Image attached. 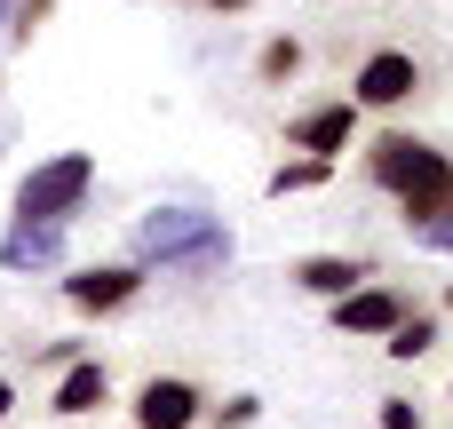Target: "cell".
I'll use <instances>...</instances> for the list:
<instances>
[{"label":"cell","instance_id":"4","mask_svg":"<svg viewBox=\"0 0 453 429\" xmlns=\"http://www.w3.org/2000/svg\"><path fill=\"white\" fill-rule=\"evenodd\" d=\"M143 263H80L72 279H64V303L80 310V318H111V310H127L135 295H143Z\"/></svg>","mask_w":453,"mask_h":429},{"label":"cell","instance_id":"3","mask_svg":"<svg viewBox=\"0 0 453 429\" xmlns=\"http://www.w3.org/2000/svg\"><path fill=\"white\" fill-rule=\"evenodd\" d=\"M438 167H446V151H438V143H422V135H398V127H382V135L366 143V175H374L382 191H398V199H406L414 183H430Z\"/></svg>","mask_w":453,"mask_h":429},{"label":"cell","instance_id":"1","mask_svg":"<svg viewBox=\"0 0 453 429\" xmlns=\"http://www.w3.org/2000/svg\"><path fill=\"white\" fill-rule=\"evenodd\" d=\"M231 255H239V239H231V223L207 215V207H151V215H135V263H143V271L215 279V271H231Z\"/></svg>","mask_w":453,"mask_h":429},{"label":"cell","instance_id":"10","mask_svg":"<svg viewBox=\"0 0 453 429\" xmlns=\"http://www.w3.org/2000/svg\"><path fill=\"white\" fill-rule=\"evenodd\" d=\"M96 406H111V374H104L96 358H72V366L56 374V398H48V414L80 422V414H96Z\"/></svg>","mask_w":453,"mask_h":429},{"label":"cell","instance_id":"7","mask_svg":"<svg viewBox=\"0 0 453 429\" xmlns=\"http://www.w3.org/2000/svg\"><path fill=\"white\" fill-rule=\"evenodd\" d=\"M350 135H358V103H350V96H342V103H311V111L287 119V143L311 151V159H342Z\"/></svg>","mask_w":453,"mask_h":429},{"label":"cell","instance_id":"9","mask_svg":"<svg viewBox=\"0 0 453 429\" xmlns=\"http://www.w3.org/2000/svg\"><path fill=\"white\" fill-rule=\"evenodd\" d=\"M398 318H406V295H390V287H374V279L334 303V326H342V334H390Z\"/></svg>","mask_w":453,"mask_h":429},{"label":"cell","instance_id":"22","mask_svg":"<svg viewBox=\"0 0 453 429\" xmlns=\"http://www.w3.org/2000/svg\"><path fill=\"white\" fill-rule=\"evenodd\" d=\"M8 414H16V382L0 374V422H8Z\"/></svg>","mask_w":453,"mask_h":429},{"label":"cell","instance_id":"25","mask_svg":"<svg viewBox=\"0 0 453 429\" xmlns=\"http://www.w3.org/2000/svg\"><path fill=\"white\" fill-rule=\"evenodd\" d=\"M446 398H453V390H446Z\"/></svg>","mask_w":453,"mask_h":429},{"label":"cell","instance_id":"17","mask_svg":"<svg viewBox=\"0 0 453 429\" xmlns=\"http://www.w3.org/2000/svg\"><path fill=\"white\" fill-rule=\"evenodd\" d=\"M207 422L215 429H255L263 422V398H223V406H207Z\"/></svg>","mask_w":453,"mask_h":429},{"label":"cell","instance_id":"5","mask_svg":"<svg viewBox=\"0 0 453 429\" xmlns=\"http://www.w3.org/2000/svg\"><path fill=\"white\" fill-rule=\"evenodd\" d=\"M422 96V64L406 56V48H374L366 64H358V80H350V103L358 111H398V103H414Z\"/></svg>","mask_w":453,"mask_h":429},{"label":"cell","instance_id":"16","mask_svg":"<svg viewBox=\"0 0 453 429\" xmlns=\"http://www.w3.org/2000/svg\"><path fill=\"white\" fill-rule=\"evenodd\" d=\"M48 8H56V0H16V8H8V40H16V48H32V32L48 24Z\"/></svg>","mask_w":453,"mask_h":429},{"label":"cell","instance_id":"23","mask_svg":"<svg viewBox=\"0 0 453 429\" xmlns=\"http://www.w3.org/2000/svg\"><path fill=\"white\" fill-rule=\"evenodd\" d=\"M8 8H16V0H0V24H8Z\"/></svg>","mask_w":453,"mask_h":429},{"label":"cell","instance_id":"18","mask_svg":"<svg viewBox=\"0 0 453 429\" xmlns=\"http://www.w3.org/2000/svg\"><path fill=\"white\" fill-rule=\"evenodd\" d=\"M414 247H430V255H453V215H430V223H414Z\"/></svg>","mask_w":453,"mask_h":429},{"label":"cell","instance_id":"24","mask_svg":"<svg viewBox=\"0 0 453 429\" xmlns=\"http://www.w3.org/2000/svg\"><path fill=\"white\" fill-rule=\"evenodd\" d=\"M446 310H453V287H446Z\"/></svg>","mask_w":453,"mask_h":429},{"label":"cell","instance_id":"11","mask_svg":"<svg viewBox=\"0 0 453 429\" xmlns=\"http://www.w3.org/2000/svg\"><path fill=\"white\" fill-rule=\"evenodd\" d=\"M366 279H374V271H366L358 255H303V263H295V287L319 295V303H342V295L366 287Z\"/></svg>","mask_w":453,"mask_h":429},{"label":"cell","instance_id":"2","mask_svg":"<svg viewBox=\"0 0 453 429\" xmlns=\"http://www.w3.org/2000/svg\"><path fill=\"white\" fill-rule=\"evenodd\" d=\"M96 191V159L88 151H56L16 183V223H72Z\"/></svg>","mask_w":453,"mask_h":429},{"label":"cell","instance_id":"15","mask_svg":"<svg viewBox=\"0 0 453 429\" xmlns=\"http://www.w3.org/2000/svg\"><path fill=\"white\" fill-rule=\"evenodd\" d=\"M295 72H303V40H295V32H287V40H263V56H255V80H263V88H287Z\"/></svg>","mask_w":453,"mask_h":429},{"label":"cell","instance_id":"20","mask_svg":"<svg viewBox=\"0 0 453 429\" xmlns=\"http://www.w3.org/2000/svg\"><path fill=\"white\" fill-rule=\"evenodd\" d=\"M72 358H88V350H80V342H48V350H40V366H56V374H64Z\"/></svg>","mask_w":453,"mask_h":429},{"label":"cell","instance_id":"13","mask_svg":"<svg viewBox=\"0 0 453 429\" xmlns=\"http://www.w3.org/2000/svg\"><path fill=\"white\" fill-rule=\"evenodd\" d=\"M326 175H334V159H311V151H303V159L271 167V175H263V191H271V199H295V191H319Z\"/></svg>","mask_w":453,"mask_h":429},{"label":"cell","instance_id":"12","mask_svg":"<svg viewBox=\"0 0 453 429\" xmlns=\"http://www.w3.org/2000/svg\"><path fill=\"white\" fill-rule=\"evenodd\" d=\"M398 215H406V231H414V223H430V215H453V159L430 175V183H414V191L398 199Z\"/></svg>","mask_w":453,"mask_h":429},{"label":"cell","instance_id":"19","mask_svg":"<svg viewBox=\"0 0 453 429\" xmlns=\"http://www.w3.org/2000/svg\"><path fill=\"white\" fill-rule=\"evenodd\" d=\"M374 429H422V406H414V398H382Z\"/></svg>","mask_w":453,"mask_h":429},{"label":"cell","instance_id":"8","mask_svg":"<svg viewBox=\"0 0 453 429\" xmlns=\"http://www.w3.org/2000/svg\"><path fill=\"white\" fill-rule=\"evenodd\" d=\"M64 263V223H8L0 231V271L8 279H32V271H56Z\"/></svg>","mask_w":453,"mask_h":429},{"label":"cell","instance_id":"14","mask_svg":"<svg viewBox=\"0 0 453 429\" xmlns=\"http://www.w3.org/2000/svg\"><path fill=\"white\" fill-rule=\"evenodd\" d=\"M382 350H390V358H430V350H438V318H430V310H406V318L382 334Z\"/></svg>","mask_w":453,"mask_h":429},{"label":"cell","instance_id":"6","mask_svg":"<svg viewBox=\"0 0 453 429\" xmlns=\"http://www.w3.org/2000/svg\"><path fill=\"white\" fill-rule=\"evenodd\" d=\"M199 422H207L199 382H183V374H151V382L135 390V429H199Z\"/></svg>","mask_w":453,"mask_h":429},{"label":"cell","instance_id":"21","mask_svg":"<svg viewBox=\"0 0 453 429\" xmlns=\"http://www.w3.org/2000/svg\"><path fill=\"white\" fill-rule=\"evenodd\" d=\"M191 8H215V16H239L247 0H191Z\"/></svg>","mask_w":453,"mask_h":429}]
</instances>
